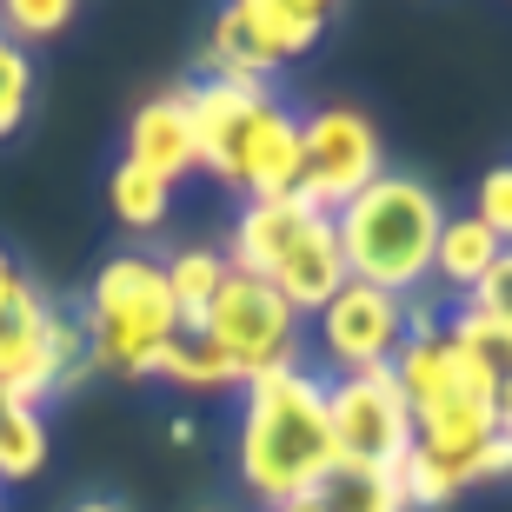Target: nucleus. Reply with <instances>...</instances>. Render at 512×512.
I'll return each mask as SVG.
<instances>
[{
	"mask_svg": "<svg viewBox=\"0 0 512 512\" xmlns=\"http://www.w3.org/2000/svg\"><path fill=\"white\" fill-rule=\"evenodd\" d=\"M340 473L333 459V426H326V386L300 366L247 380V413H240V479L266 512L286 499L320 493Z\"/></svg>",
	"mask_w": 512,
	"mask_h": 512,
	"instance_id": "f257e3e1",
	"label": "nucleus"
},
{
	"mask_svg": "<svg viewBox=\"0 0 512 512\" xmlns=\"http://www.w3.org/2000/svg\"><path fill=\"white\" fill-rule=\"evenodd\" d=\"M439 227H446V207H439V193L426 180H413V173H380L360 200H346L333 213L346 273L360 286L393 293V300H413L419 286H426Z\"/></svg>",
	"mask_w": 512,
	"mask_h": 512,
	"instance_id": "f03ea898",
	"label": "nucleus"
},
{
	"mask_svg": "<svg viewBox=\"0 0 512 512\" xmlns=\"http://www.w3.org/2000/svg\"><path fill=\"white\" fill-rule=\"evenodd\" d=\"M80 333H87V366H94V373H120V380L160 373L167 346L180 340L167 273H160L153 260H140V253L107 260L94 273V286H87Z\"/></svg>",
	"mask_w": 512,
	"mask_h": 512,
	"instance_id": "7ed1b4c3",
	"label": "nucleus"
},
{
	"mask_svg": "<svg viewBox=\"0 0 512 512\" xmlns=\"http://www.w3.org/2000/svg\"><path fill=\"white\" fill-rule=\"evenodd\" d=\"M320 0H240L220 14L207 54H200V80H266L280 60H300L306 47H320L326 34Z\"/></svg>",
	"mask_w": 512,
	"mask_h": 512,
	"instance_id": "20e7f679",
	"label": "nucleus"
},
{
	"mask_svg": "<svg viewBox=\"0 0 512 512\" xmlns=\"http://www.w3.org/2000/svg\"><path fill=\"white\" fill-rule=\"evenodd\" d=\"M200 340L220 360H233L240 380H260V373L293 366V353H300V313L280 300V286L247 280V273L227 266V286L213 293L207 320H200Z\"/></svg>",
	"mask_w": 512,
	"mask_h": 512,
	"instance_id": "39448f33",
	"label": "nucleus"
},
{
	"mask_svg": "<svg viewBox=\"0 0 512 512\" xmlns=\"http://www.w3.org/2000/svg\"><path fill=\"white\" fill-rule=\"evenodd\" d=\"M326 426H333L340 473H393L413 453V406L399 393L393 366L346 373L340 386H326Z\"/></svg>",
	"mask_w": 512,
	"mask_h": 512,
	"instance_id": "423d86ee",
	"label": "nucleus"
},
{
	"mask_svg": "<svg viewBox=\"0 0 512 512\" xmlns=\"http://www.w3.org/2000/svg\"><path fill=\"white\" fill-rule=\"evenodd\" d=\"M300 147H306V180H300V200L313 213H333L346 200H360L373 180H380V133L373 120L353 114V107H320V114L300 120Z\"/></svg>",
	"mask_w": 512,
	"mask_h": 512,
	"instance_id": "0eeeda50",
	"label": "nucleus"
},
{
	"mask_svg": "<svg viewBox=\"0 0 512 512\" xmlns=\"http://www.w3.org/2000/svg\"><path fill=\"white\" fill-rule=\"evenodd\" d=\"M406 333H413L406 326V300H393L380 286H360V280H346L333 293V306L320 313V346L333 353L340 373H380V366H393Z\"/></svg>",
	"mask_w": 512,
	"mask_h": 512,
	"instance_id": "6e6552de",
	"label": "nucleus"
},
{
	"mask_svg": "<svg viewBox=\"0 0 512 512\" xmlns=\"http://www.w3.org/2000/svg\"><path fill=\"white\" fill-rule=\"evenodd\" d=\"M266 80H193L187 114H193V167L233 187V153L247 140V120L266 107Z\"/></svg>",
	"mask_w": 512,
	"mask_h": 512,
	"instance_id": "1a4fd4ad",
	"label": "nucleus"
},
{
	"mask_svg": "<svg viewBox=\"0 0 512 512\" xmlns=\"http://www.w3.org/2000/svg\"><path fill=\"white\" fill-rule=\"evenodd\" d=\"M306 180V147H300V114L266 100L260 114L247 120V140L233 153V187L247 200H280V193H300Z\"/></svg>",
	"mask_w": 512,
	"mask_h": 512,
	"instance_id": "9d476101",
	"label": "nucleus"
},
{
	"mask_svg": "<svg viewBox=\"0 0 512 512\" xmlns=\"http://www.w3.org/2000/svg\"><path fill=\"white\" fill-rule=\"evenodd\" d=\"M346 280H353V273H346L340 233H333L326 213H313V220L293 233V247L280 253V266H273V280H266V286H280V300L293 306V313H326Z\"/></svg>",
	"mask_w": 512,
	"mask_h": 512,
	"instance_id": "9b49d317",
	"label": "nucleus"
},
{
	"mask_svg": "<svg viewBox=\"0 0 512 512\" xmlns=\"http://www.w3.org/2000/svg\"><path fill=\"white\" fill-rule=\"evenodd\" d=\"M127 160L133 167H147L153 180H180L193 173V114H187V87H173V94H153L140 114L127 120Z\"/></svg>",
	"mask_w": 512,
	"mask_h": 512,
	"instance_id": "f8f14e48",
	"label": "nucleus"
},
{
	"mask_svg": "<svg viewBox=\"0 0 512 512\" xmlns=\"http://www.w3.org/2000/svg\"><path fill=\"white\" fill-rule=\"evenodd\" d=\"M313 220L300 193H280V200H247L240 220H233V247H227V266L233 273H247V280H273V266L280 253L293 247V233Z\"/></svg>",
	"mask_w": 512,
	"mask_h": 512,
	"instance_id": "ddd939ff",
	"label": "nucleus"
},
{
	"mask_svg": "<svg viewBox=\"0 0 512 512\" xmlns=\"http://www.w3.org/2000/svg\"><path fill=\"white\" fill-rule=\"evenodd\" d=\"M393 380L406 393V406H413V419L439 413L446 399H459V346L439 326L433 333H406V346L393 353Z\"/></svg>",
	"mask_w": 512,
	"mask_h": 512,
	"instance_id": "4468645a",
	"label": "nucleus"
},
{
	"mask_svg": "<svg viewBox=\"0 0 512 512\" xmlns=\"http://www.w3.org/2000/svg\"><path fill=\"white\" fill-rule=\"evenodd\" d=\"M160 273H167V293H173V320L187 326V340H200V320H207L213 293L227 286V260L213 247H187V253H173Z\"/></svg>",
	"mask_w": 512,
	"mask_h": 512,
	"instance_id": "2eb2a0df",
	"label": "nucleus"
},
{
	"mask_svg": "<svg viewBox=\"0 0 512 512\" xmlns=\"http://www.w3.org/2000/svg\"><path fill=\"white\" fill-rule=\"evenodd\" d=\"M499 253H506V247H499V233L486 227V220H473V213H459V220H446V227H439L433 273L446 286H459V293H473V280L499 260Z\"/></svg>",
	"mask_w": 512,
	"mask_h": 512,
	"instance_id": "dca6fc26",
	"label": "nucleus"
},
{
	"mask_svg": "<svg viewBox=\"0 0 512 512\" xmlns=\"http://www.w3.org/2000/svg\"><path fill=\"white\" fill-rule=\"evenodd\" d=\"M107 207H114V220H120V227L153 233L160 220H167V207H173V187H167V180H153L147 167L120 160V167L107 173Z\"/></svg>",
	"mask_w": 512,
	"mask_h": 512,
	"instance_id": "f3484780",
	"label": "nucleus"
},
{
	"mask_svg": "<svg viewBox=\"0 0 512 512\" xmlns=\"http://www.w3.org/2000/svg\"><path fill=\"white\" fill-rule=\"evenodd\" d=\"M47 466V419L34 406H0V479H34Z\"/></svg>",
	"mask_w": 512,
	"mask_h": 512,
	"instance_id": "a211bd4d",
	"label": "nucleus"
},
{
	"mask_svg": "<svg viewBox=\"0 0 512 512\" xmlns=\"http://www.w3.org/2000/svg\"><path fill=\"white\" fill-rule=\"evenodd\" d=\"M326 512H406V493H399L393 473H333L320 486Z\"/></svg>",
	"mask_w": 512,
	"mask_h": 512,
	"instance_id": "6ab92c4d",
	"label": "nucleus"
},
{
	"mask_svg": "<svg viewBox=\"0 0 512 512\" xmlns=\"http://www.w3.org/2000/svg\"><path fill=\"white\" fill-rule=\"evenodd\" d=\"M160 373H167L173 386H193V393H213V386H240L233 360H220L207 340H173V346H167V360H160Z\"/></svg>",
	"mask_w": 512,
	"mask_h": 512,
	"instance_id": "aec40b11",
	"label": "nucleus"
},
{
	"mask_svg": "<svg viewBox=\"0 0 512 512\" xmlns=\"http://www.w3.org/2000/svg\"><path fill=\"white\" fill-rule=\"evenodd\" d=\"M74 27V0H7L0 7V34L27 47V40H54Z\"/></svg>",
	"mask_w": 512,
	"mask_h": 512,
	"instance_id": "412c9836",
	"label": "nucleus"
},
{
	"mask_svg": "<svg viewBox=\"0 0 512 512\" xmlns=\"http://www.w3.org/2000/svg\"><path fill=\"white\" fill-rule=\"evenodd\" d=\"M393 479H399V493H406V512H446L459 499V479H446L419 446L393 466Z\"/></svg>",
	"mask_w": 512,
	"mask_h": 512,
	"instance_id": "4be33fe9",
	"label": "nucleus"
},
{
	"mask_svg": "<svg viewBox=\"0 0 512 512\" xmlns=\"http://www.w3.org/2000/svg\"><path fill=\"white\" fill-rule=\"evenodd\" d=\"M27 100H34V67H27V47L0 34V140L27 120Z\"/></svg>",
	"mask_w": 512,
	"mask_h": 512,
	"instance_id": "5701e85b",
	"label": "nucleus"
},
{
	"mask_svg": "<svg viewBox=\"0 0 512 512\" xmlns=\"http://www.w3.org/2000/svg\"><path fill=\"white\" fill-rule=\"evenodd\" d=\"M446 340L466 346V353H479L493 373H512V333H506V326H493V320H479V313H466V306H459V320L446 326Z\"/></svg>",
	"mask_w": 512,
	"mask_h": 512,
	"instance_id": "b1692460",
	"label": "nucleus"
},
{
	"mask_svg": "<svg viewBox=\"0 0 512 512\" xmlns=\"http://www.w3.org/2000/svg\"><path fill=\"white\" fill-rule=\"evenodd\" d=\"M466 313H479V320H493V326H506V333H512V247L473 280V293H466Z\"/></svg>",
	"mask_w": 512,
	"mask_h": 512,
	"instance_id": "393cba45",
	"label": "nucleus"
},
{
	"mask_svg": "<svg viewBox=\"0 0 512 512\" xmlns=\"http://www.w3.org/2000/svg\"><path fill=\"white\" fill-rule=\"evenodd\" d=\"M473 220H486V227L499 233V247H512V167H493L486 180H479Z\"/></svg>",
	"mask_w": 512,
	"mask_h": 512,
	"instance_id": "a878e982",
	"label": "nucleus"
},
{
	"mask_svg": "<svg viewBox=\"0 0 512 512\" xmlns=\"http://www.w3.org/2000/svg\"><path fill=\"white\" fill-rule=\"evenodd\" d=\"M27 300H34V286H27V273H20V266L7 260V253H0V320H7V313H20Z\"/></svg>",
	"mask_w": 512,
	"mask_h": 512,
	"instance_id": "bb28decb",
	"label": "nucleus"
},
{
	"mask_svg": "<svg viewBox=\"0 0 512 512\" xmlns=\"http://www.w3.org/2000/svg\"><path fill=\"white\" fill-rule=\"evenodd\" d=\"M479 479H512V433H493L486 446H479Z\"/></svg>",
	"mask_w": 512,
	"mask_h": 512,
	"instance_id": "cd10ccee",
	"label": "nucleus"
},
{
	"mask_svg": "<svg viewBox=\"0 0 512 512\" xmlns=\"http://www.w3.org/2000/svg\"><path fill=\"white\" fill-rule=\"evenodd\" d=\"M499 433H512V373H506V386H499Z\"/></svg>",
	"mask_w": 512,
	"mask_h": 512,
	"instance_id": "c85d7f7f",
	"label": "nucleus"
},
{
	"mask_svg": "<svg viewBox=\"0 0 512 512\" xmlns=\"http://www.w3.org/2000/svg\"><path fill=\"white\" fill-rule=\"evenodd\" d=\"M273 512H326V506H320V493H306V499H286V506H273Z\"/></svg>",
	"mask_w": 512,
	"mask_h": 512,
	"instance_id": "c756f323",
	"label": "nucleus"
},
{
	"mask_svg": "<svg viewBox=\"0 0 512 512\" xmlns=\"http://www.w3.org/2000/svg\"><path fill=\"white\" fill-rule=\"evenodd\" d=\"M74 512H120V506H114V499H80Z\"/></svg>",
	"mask_w": 512,
	"mask_h": 512,
	"instance_id": "7c9ffc66",
	"label": "nucleus"
}]
</instances>
